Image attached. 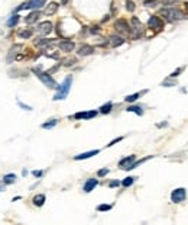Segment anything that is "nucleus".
<instances>
[{"instance_id":"nucleus-5","label":"nucleus","mask_w":188,"mask_h":225,"mask_svg":"<svg viewBox=\"0 0 188 225\" xmlns=\"http://www.w3.org/2000/svg\"><path fill=\"white\" fill-rule=\"evenodd\" d=\"M43 5H45V0H29V2H26L23 5H20L16 10L19 12V10H23V9H39Z\"/></svg>"},{"instance_id":"nucleus-41","label":"nucleus","mask_w":188,"mask_h":225,"mask_svg":"<svg viewBox=\"0 0 188 225\" xmlns=\"http://www.w3.org/2000/svg\"><path fill=\"white\" fill-rule=\"evenodd\" d=\"M185 9H187V10H188V3H185Z\"/></svg>"},{"instance_id":"nucleus-33","label":"nucleus","mask_w":188,"mask_h":225,"mask_svg":"<svg viewBox=\"0 0 188 225\" xmlns=\"http://www.w3.org/2000/svg\"><path fill=\"white\" fill-rule=\"evenodd\" d=\"M107 173H108V168H101V170H99V172H97V174H99L100 177H103V176H106Z\"/></svg>"},{"instance_id":"nucleus-29","label":"nucleus","mask_w":188,"mask_h":225,"mask_svg":"<svg viewBox=\"0 0 188 225\" xmlns=\"http://www.w3.org/2000/svg\"><path fill=\"white\" fill-rule=\"evenodd\" d=\"M139 93H133V95H129L127 96V97H125V100L126 102H129V103H130V102H135V100H137V99H139Z\"/></svg>"},{"instance_id":"nucleus-9","label":"nucleus","mask_w":188,"mask_h":225,"mask_svg":"<svg viewBox=\"0 0 188 225\" xmlns=\"http://www.w3.org/2000/svg\"><path fill=\"white\" fill-rule=\"evenodd\" d=\"M148 26L152 29H162L164 28V22H162V19H161L159 16H150L149 20H148Z\"/></svg>"},{"instance_id":"nucleus-3","label":"nucleus","mask_w":188,"mask_h":225,"mask_svg":"<svg viewBox=\"0 0 188 225\" xmlns=\"http://www.w3.org/2000/svg\"><path fill=\"white\" fill-rule=\"evenodd\" d=\"M32 71L36 74V77L45 84V86H48L49 89H58V84H56V82L51 77L49 73H43V71H41V70H38V68H33Z\"/></svg>"},{"instance_id":"nucleus-25","label":"nucleus","mask_w":188,"mask_h":225,"mask_svg":"<svg viewBox=\"0 0 188 225\" xmlns=\"http://www.w3.org/2000/svg\"><path fill=\"white\" fill-rule=\"evenodd\" d=\"M112 108H113V103L108 102V103H106V105H103L100 108V112H101V113H108V112L112 110Z\"/></svg>"},{"instance_id":"nucleus-20","label":"nucleus","mask_w":188,"mask_h":225,"mask_svg":"<svg viewBox=\"0 0 188 225\" xmlns=\"http://www.w3.org/2000/svg\"><path fill=\"white\" fill-rule=\"evenodd\" d=\"M32 34H33V31L31 28H26V29H23V31H19V36L22 39H28V38H31L32 36Z\"/></svg>"},{"instance_id":"nucleus-38","label":"nucleus","mask_w":188,"mask_h":225,"mask_svg":"<svg viewBox=\"0 0 188 225\" xmlns=\"http://www.w3.org/2000/svg\"><path fill=\"white\" fill-rule=\"evenodd\" d=\"M90 32H91V34H97V32H100V28L99 26H93V28L90 29Z\"/></svg>"},{"instance_id":"nucleus-18","label":"nucleus","mask_w":188,"mask_h":225,"mask_svg":"<svg viewBox=\"0 0 188 225\" xmlns=\"http://www.w3.org/2000/svg\"><path fill=\"white\" fill-rule=\"evenodd\" d=\"M39 16H41V12H38V10H35V12H31V13L25 18V22L28 25H31V23H35L38 19H39Z\"/></svg>"},{"instance_id":"nucleus-30","label":"nucleus","mask_w":188,"mask_h":225,"mask_svg":"<svg viewBox=\"0 0 188 225\" xmlns=\"http://www.w3.org/2000/svg\"><path fill=\"white\" fill-rule=\"evenodd\" d=\"M75 62H77V60H75V58H65V60L62 61V64H64L65 67H70V66L75 64Z\"/></svg>"},{"instance_id":"nucleus-32","label":"nucleus","mask_w":188,"mask_h":225,"mask_svg":"<svg viewBox=\"0 0 188 225\" xmlns=\"http://www.w3.org/2000/svg\"><path fill=\"white\" fill-rule=\"evenodd\" d=\"M156 3H158L156 0H145V2H143V5H145L146 7H152V6H155Z\"/></svg>"},{"instance_id":"nucleus-4","label":"nucleus","mask_w":188,"mask_h":225,"mask_svg":"<svg viewBox=\"0 0 188 225\" xmlns=\"http://www.w3.org/2000/svg\"><path fill=\"white\" fill-rule=\"evenodd\" d=\"M114 28H116V31H117V32H120V34H123V35H130L132 26H129V23H127L125 19H117V20H116Z\"/></svg>"},{"instance_id":"nucleus-24","label":"nucleus","mask_w":188,"mask_h":225,"mask_svg":"<svg viewBox=\"0 0 188 225\" xmlns=\"http://www.w3.org/2000/svg\"><path fill=\"white\" fill-rule=\"evenodd\" d=\"M56 124H58V119H51L49 122L42 124V128H43V129H51V128H54Z\"/></svg>"},{"instance_id":"nucleus-8","label":"nucleus","mask_w":188,"mask_h":225,"mask_svg":"<svg viewBox=\"0 0 188 225\" xmlns=\"http://www.w3.org/2000/svg\"><path fill=\"white\" fill-rule=\"evenodd\" d=\"M38 34H41V35H48V34H51L52 32V23L49 22V20H45V22H41V23L38 25Z\"/></svg>"},{"instance_id":"nucleus-31","label":"nucleus","mask_w":188,"mask_h":225,"mask_svg":"<svg viewBox=\"0 0 188 225\" xmlns=\"http://www.w3.org/2000/svg\"><path fill=\"white\" fill-rule=\"evenodd\" d=\"M112 209V205H99L97 206V211L104 212V211H110Z\"/></svg>"},{"instance_id":"nucleus-12","label":"nucleus","mask_w":188,"mask_h":225,"mask_svg":"<svg viewBox=\"0 0 188 225\" xmlns=\"http://www.w3.org/2000/svg\"><path fill=\"white\" fill-rule=\"evenodd\" d=\"M97 115V110H88V112H78L75 113L74 118L75 119H91Z\"/></svg>"},{"instance_id":"nucleus-7","label":"nucleus","mask_w":188,"mask_h":225,"mask_svg":"<svg viewBox=\"0 0 188 225\" xmlns=\"http://www.w3.org/2000/svg\"><path fill=\"white\" fill-rule=\"evenodd\" d=\"M20 49H22V45H19V44H16V45H13V47L10 48L9 53H7V57H6V61H7V64H10V62H13L14 60H16L18 54L20 53Z\"/></svg>"},{"instance_id":"nucleus-39","label":"nucleus","mask_w":188,"mask_h":225,"mask_svg":"<svg viewBox=\"0 0 188 225\" xmlns=\"http://www.w3.org/2000/svg\"><path fill=\"white\" fill-rule=\"evenodd\" d=\"M32 174L35 176V177H41V176H42V172H41V170H35Z\"/></svg>"},{"instance_id":"nucleus-26","label":"nucleus","mask_w":188,"mask_h":225,"mask_svg":"<svg viewBox=\"0 0 188 225\" xmlns=\"http://www.w3.org/2000/svg\"><path fill=\"white\" fill-rule=\"evenodd\" d=\"M18 22H19V15H13V16L7 20V25H9V26H16Z\"/></svg>"},{"instance_id":"nucleus-28","label":"nucleus","mask_w":188,"mask_h":225,"mask_svg":"<svg viewBox=\"0 0 188 225\" xmlns=\"http://www.w3.org/2000/svg\"><path fill=\"white\" fill-rule=\"evenodd\" d=\"M135 7H136V5H135V2H133V0H126V9H127V12H133V10H135Z\"/></svg>"},{"instance_id":"nucleus-36","label":"nucleus","mask_w":188,"mask_h":225,"mask_svg":"<svg viewBox=\"0 0 188 225\" xmlns=\"http://www.w3.org/2000/svg\"><path fill=\"white\" fill-rule=\"evenodd\" d=\"M175 3V0H164L162 2V5H165V6H171V5H174Z\"/></svg>"},{"instance_id":"nucleus-1","label":"nucleus","mask_w":188,"mask_h":225,"mask_svg":"<svg viewBox=\"0 0 188 225\" xmlns=\"http://www.w3.org/2000/svg\"><path fill=\"white\" fill-rule=\"evenodd\" d=\"M71 84H72V77L67 76L65 79H64V82L58 86V91H56V95L54 96V100H62V99H65L71 90Z\"/></svg>"},{"instance_id":"nucleus-40","label":"nucleus","mask_w":188,"mask_h":225,"mask_svg":"<svg viewBox=\"0 0 188 225\" xmlns=\"http://www.w3.org/2000/svg\"><path fill=\"white\" fill-rule=\"evenodd\" d=\"M179 71H181V68H178V70H175V71L172 73V74H171V77H177V76H178V73H179Z\"/></svg>"},{"instance_id":"nucleus-14","label":"nucleus","mask_w":188,"mask_h":225,"mask_svg":"<svg viewBox=\"0 0 188 225\" xmlns=\"http://www.w3.org/2000/svg\"><path fill=\"white\" fill-rule=\"evenodd\" d=\"M78 55H81V57H85V55H91V54L94 53V48L91 47V45H81L80 48H78Z\"/></svg>"},{"instance_id":"nucleus-34","label":"nucleus","mask_w":188,"mask_h":225,"mask_svg":"<svg viewBox=\"0 0 188 225\" xmlns=\"http://www.w3.org/2000/svg\"><path fill=\"white\" fill-rule=\"evenodd\" d=\"M122 139H123V137H117L116 139H113L112 142H108V144H107V147H112V145H114L116 142H119V141H122Z\"/></svg>"},{"instance_id":"nucleus-21","label":"nucleus","mask_w":188,"mask_h":225,"mask_svg":"<svg viewBox=\"0 0 188 225\" xmlns=\"http://www.w3.org/2000/svg\"><path fill=\"white\" fill-rule=\"evenodd\" d=\"M14 182H16V176L12 174V173H10V174H6L5 177H3V183H5V185H12V183H14Z\"/></svg>"},{"instance_id":"nucleus-42","label":"nucleus","mask_w":188,"mask_h":225,"mask_svg":"<svg viewBox=\"0 0 188 225\" xmlns=\"http://www.w3.org/2000/svg\"><path fill=\"white\" fill-rule=\"evenodd\" d=\"M0 190H2V187H0Z\"/></svg>"},{"instance_id":"nucleus-11","label":"nucleus","mask_w":188,"mask_h":225,"mask_svg":"<svg viewBox=\"0 0 188 225\" xmlns=\"http://www.w3.org/2000/svg\"><path fill=\"white\" fill-rule=\"evenodd\" d=\"M74 48L75 44L72 41H70V39H65V41L59 42V49L64 51V53H71V51H74Z\"/></svg>"},{"instance_id":"nucleus-27","label":"nucleus","mask_w":188,"mask_h":225,"mask_svg":"<svg viewBox=\"0 0 188 225\" xmlns=\"http://www.w3.org/2000/svg\"><path fill=\"white\" fill-rule=\"evenodd\" d=\"M135 179L136 177H126L125 180L122 182V186L123 187H129V186H132L133 185V182H135Z\"/></svg>"},{"instance_id":"nucleus-15","label":"nucleus","mask_w":188,"mask_h":225,"mask_svg":"<svg viewBox=\"0 0 188 225\" xmlns=\"http://www.w3.org/2000/svg\"><path fill=\"white\" fill-rule=\"evenodd\" d=\"M58 3H55V2H51V3H48L47 7L43 9V13L47 15V16H51V15H54L58 10Z\"/></svg>"},{"instance_id":"nucleus-13","label":"nucleus","mask_w":188,"mask_h":225,"mask_svg":"<svg viewBox=\"0 0 188 225\" xmlns=\"http://www.w3.org/2000/svg\"><path fill=\"white\" fill-rule=\"evenodd\" d=\"M108 42H110V45H112L113 48H117V47H120V45L125 44V39H123L122 36H119V35H112L110 39H108Z\"/></svg>"},{"instance_id":"nucleus-22","label":"nucleus","mask_w":188,"mask_h":225,"mask_svg":"<svg viewBox=\"0 0 188 225\" xmlns=\"http://www.w3.org/2000/svg\"><path fill=\"white\" fill-rule=\"evenodd\" d=\"M126 110H127V112H135V113H136V115H139V116L143 115V110H142L141 106H129Z\"/></svg>"},{"instance_id":"nucleus-17","label":"nucleus","mask_w":188,"mask_h":225,"mask_svg":"<svg viewBox=\"0 0 188 225\" xmlns=\"http://www.w3.org/2000/svg\"><path fill=\"white\" fill-rule=\"evenodd\" d=\"M99 185V180L97 179H88L84 185V192L85 193H90L91 190H94V187Z\"/></svg>"},{"instance_id":"nucleus-19","label":"nucleus","mask_w":188,"mask_h":225,"mask_svg":"<svg viewBox=\"0 0 188 225\" xmlns=\"http://www.w3.org/2000/svg\"><path fill=\"white\" fill-rule=\"evenodd\" d=\"M45 201H47L45 195L39 193V195H36V196L33 197V205H35V206H42L43 203H45Z\"/></svg>"},{"instance_id":"nucleus-35","label":"nucleus","mask_w":188,"mask_h":225,"mask_svg":"<svg viewBox=\"0 0 188 225\" xmlns=\"http://www.w3.org/2000/svg\"><path fill=\"white\" fill-rule=\"evenodd\" d=\"M18 103H19V106H20V108H23L25 110H32V108H31V106L25 105V103H22V102H18Z\"/></svg>"},{"instance_id":"nucleus-16","label":"nucleus","mask_w":188,"mask_h":225,"mask_svg":"<svg viewBox=\"0 0 188 225\" xmlns=\"http://www.w3.org/2000/svg\"><path fill=\"white\" fill-rule=\"evenodd\" d=\"M99 153H100L99 150H91V151H87V153H83V154H78V155H75L74 160H77V161H80V160H85V158L93 157V155H97Z\"/></svg>"},{"instance_id":"nucleus-10","label":"nucleus","mask_w":188,"mask_h":225,"mask_svg":"<svg viewBox=\"0 0 188 225\" xmlns=\"http://www.w3.org/2000/svg\"><path fill=\"white\" fill-rule=\"evenodd\" d=\"M136 160V155H129V157H125L119 161V167L123 168V170H130V166L133 164V161Z\"/></svg>"},{"instance_id":"nucleus-37","label":"nucleus","mask_w":188,"mask_h":225,"mask_svg":"<svg viewBox=\"0 0 188 225\" xmlns=\"http://www.w3.org/2000/svg\"><path fill=\"white\" fill-rule=\"evenodd\" d=\"M119 185H120V182H117V180H113V182L108 183V186L110 187H116V186H119Z\"/></svg>"},{"instance_id":"nucleus-2","label":"nucleus","mask_w":188,"mask_h":225,"mask_svg":"<svg viewBox=\"0 0 188 225\" xmlns=\"http://www.w3.org/2000/svg\"><path fill=\"white\" fill-rule=\"evenodd\" d=\"M159 16L165 18L168 22H174V20H179L184 18V13L178 9H168V7H164V9L159 10Z\"/></svg>"},{"instance_id":"nucleus-23","label":"nucleus","mask_w":188,"mask_h":225,"mask_svg":"<svg viewBox=\"0 0 188 225\" xmlns=\"http://www.w3.org/2000/svg\"><path fill=\"white\" fill-rule=\"evenodd\" d=\"M51 39H43V38H39L38 41H35V44H36L38 47H48V45H51Z\"/></svg>"},{"instance_id":"nucleus-6","label":"nucleus","mask_w":188,"mask_h":225,"mask_svg":"<svg viewBox=\"0 0 188 225\" xmlns=\"http://www.w3.org/2000/svg\"><path fill=\"white\" fill-rule=\"evenodd\" d=\"M185 196H187L185 189L184 187H178V189L172 190V193H171V201L174 202V203H179V202H182L185 199Z\"/></svg>"}]
</instances>
